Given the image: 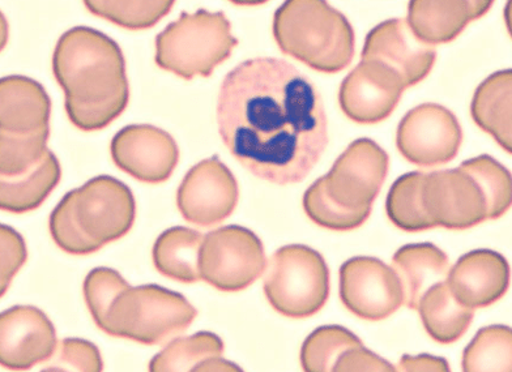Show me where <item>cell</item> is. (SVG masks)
<instances>
[{
	"instance_id": "obj_20",
	"label": "cell",
	"mask_w": 512,
	"mask_h": 372,
	"mask_svg": "<svg viewBox=\"0 0 512 372\" xmlns=\"http://www.w3.org/2000/svg\"><path fill=\"white\" fill-rule=\"evenodd\" d=\"M496 0H409L408 23L429 45L450 44L472 21L484 17Z\"/></svg>"
},
{
	"instance_id": "obj_21",
	"label": "cell",
	"mask_w": 512,
	"mask_h": 372,
	"mask_svg": "<svg viewBox=\"0 0 512 372\" xmlns=\"http://www.w3.org/2000/svg\"><path fill=\"white\" fill-rule=\"evenodd\" d=\"M392 268L404 290V305L417 310L418 303L432 286L446 281L451 265L448 256L433 243L405 245L395 252Z\"/></svg>"
},
{
	"instance_id": "obj_18",
	"label": "cell",
	"mask_w": 512,
	"mask_h": 372,
	"mask_svg": "<svg viewBox=\"0 0 512 372\" xmlns=\"http://www.w3.org/2000/svg\"><path fill=\"white\" fill-rule=\"evenodd\" d=\"M511 268L502 254L473 250L464 254L448 273L451 293L469 309H484L501 301L510 288Z\"/></svg>"
},
{
	"instance_id": "obj_4",
	"label": "cell",
	"mask_w": 512,
	"mask_h": 372,
	"mask_svg": "<svg viewBox=\"0 0 512 372\" xmlns=\"http://www.w3.org/2000/svg\"><path fill=\"white\" fill-rule=\"evenodd\" d=\"M273 37L283 54L323 74L351 66L356 36L327 0H285L273 16Z\"/></svg>"
},
{
	"instance_id": "obj_34",
	"label": "cell",
	"mask_w": 512,
	"mask_h": 372,
	"mask_svg": "<svg viewBox=\"0 0 512 372\" xmlns=\"http://www.w3.org/2000/svg\"><path fill=\"white\" fill-rule=\"evenodd\" d=\"M49 229L57 246L70 255H91L101 246L91 241L81 230L72 209L71 194L67 192L54 211L51 212Z\"/></svg>"
},
{
	"instance_id": "obj_25",
	"label": "cell",
	"mask_w": 512,
	"mask_h": 372,
	"mask_svg": "<svg viewBox=\"0 0 512 372\" xmlns=\"http://www.w3.org/2000/svg\"><path fill=\"white\" fill-rule=\"evenodd\" d=\"M204 235L183 226L165 230L157 238L152 250L157 272L182 284H195L200 275V252Z\"/></svg>"
},
{
	"instance_id": "obj_30",
	"label": "cell",
	"mask_w": 512,
	"mask_h": 372,
	"mask_svg": "<svg viewBox=\"0 0 512 372\" xmlns=\"http://www.w3.org/2000/svg\"><path fill=\"white\" fill-rule=\"evenodd\" d=\"M362 341L341 326L315 329L301 348V366L306 372L334 371L336 362L347 350L360 346Z\"/></svg>"
},
{
	"instance_id": "obj_19",
	"label": "cell",
	"mask_w": 512,
	"mask_h": 372,
	"mask_svg": "<svg viewBox=\"0 0 512 372\" xmlns=\"http://www.w3.org/2000/svg\"><path fill=\"white\" fill-rule=\"evenodd\" d=\"M51 101L38 81L12 75L0 80V135L50 134Z\"/></svg>"
},
{
	"instance_id": "obj_27",
	"label": "cell",
	"mask_w": 512,
	"mask_h": 372,
	"mask_svg": "<svg viewBox=\"0 0 512 372\" xmlns=\"http://www.w3.org/2000/svg\"><path fill=\"white\" fill-rule=\"evenodd\" d=\"M426 173L412 171L401 175L388 191L386 212L396 228L407 233H420L437 228L426 212L422 188Z\"/></svg>"
},
{
	"instance_id": "obj_28",
	"label": "cell",
	"mask_w": 512,
	"mask_h": 372,
	"mask_svg": "<svg viewBox=\"0 0 512 372\" xmlns=\"http://www.w3.org/2000/svg\"><path fill=\"white\" fill-rule=\"evenodd\" d=\"M92 15L128 31H145L169 15L176 0H83Z\"/></svg>"
},
{
	"instance_id": "obj_16",
	"label": "cell",
	"mask_w": 512,
	"mask_h": 372,
	"mask_svg": "<svg viewBox=\"0 0 512 372\" xmlns=\"http://www.w3.org/2000/svg\"><path fill=\"white\" fill-rule=\"evenodd\" d=\"M58 349L57 331L45 312L14 306L0 316V363L4 369L31 370L50 361Z\"/></svg>"
},
{
	"instance_id": "obj_29",
	"label": "cell",
	"mask_w": 512,
	"mask_h": 372,
	"mask_svg": "<svg viewBox=\"0 0 512 372\" xmlns=\"http://www.w3.org/2000/svg\"><path fill=\"white\" fill-rule=\"evenodd\" d=\"M463 371L512 372V328L493 324L481 328L464 349Z\"/></svg>"
},
{
	"instance_id": "obj_37",
	"label": "cell",
	"mask_w": 512,
	"mask_h": 372,
	"mask_svg": "<svg viewBox=\"0 0 512 372\" xmlns=\"http://www.w3.org/2000/svg\"><path fill=\"white\" fill-rule=\"evenodd\" d=\"M336 372H352V371H378L392 372L396 371V367L392 366L386 359L379 357L378 354L366 349L364 345L354 346L347 350L336 362Z\"/></svg>"
},
{
	"instance_id": "obj_11",
	"label": "cell",
	"mask_w": 512,
	"mask_h": 372,
	"mask_svg": "<svg viewBox=\"0 0 512 372\" xmlns=\"http://www.w3.org/2000/svg\"><path fill=\"white\" fill-rule=\"evenodd\" d=\"M422 199L437 228L467 230L489 220L485 191L462 166L426 174Z\"/></svg>"
},
{
	"instance_id": "obj_2",
	"label": "cell",
	"mask_w": 512,
	"mask_h": 372,
	"mask_svg": "<svg viewBox=\"0 0 512 372\" xmlns=\"http://www.w3.org/2000/svg\"><path fill=\"white\" fill-rule=\"evenodd\" d=\"M55 80L66 96L68 119L81 131L104 130L130 100L121 47L106 34L75 27L62 34L53 55Z\"/></svg>"
},
{
	"instance_id": "obj_32",
	"label": "cell",
	"mask_w": 512,
	"mask_h": 372,
	"mask_svg": "<svg viewBox=\"0 0 512 372\" xmlns=\"http://www.w3.org/2000/svg\"><path fill=\"white\" fill-rule=\"evenodd\" d=\"M469 171L485 191L489 220H498L512 207V174L496 158L482 155L460 164Z\"/></svg>"
},
{
	"instance_id": "obj_12",
	"label": "cell",
	"mask_w": 512,
	"mask_h": 372,
	"mask_svg": "<svg viewBox=\"0 0 512 372\" xmlns=\"http://www.w3.org/2000/svg\"><path fill=\"white\" fill-rule=\"evenodd\" d=\"M240 188L219 156L192 166L177 191V207L187 222L211 228L236 211Z\"/></svg>"
},
{
	"instance_id": "obj_6",
	"label": "cell",
	"mask_w": 512,
	"mask_h": 372,
	"mask_svg": "<svg viewBox=\"0 0 512 372\" xmlns=\"http://www.w3.org/2000/svg\"><path fill=\"white\" fill-rule=\"evenodd\" d=\"M263 289L279 314L290 319L310 318L326 306L330 297V269L314 248L284 246L268 260Z\"/></svg>"
},
{
	"instance_id": "obj_40",
	"label": "cell",
	"mask_w": 512,
	"mask_h": 372,
	"mask_svg": "<svg viewBox=\"0 0 512 372\" xmlns=\"http://www.w3.org/2000/svg\"><path fill=\"white\" fill-rule=\"evenodd\" d=\"M229 2L237 4V6L254 7L260 6V4L267 3L268 0H229Z\"/></svg>"
},
{
	"instance_id": "obj_10",
	"label": "cell",
	"mask_w": 512,
	"mask_h": 372,
	"mask_svg": "<svg viewBox=\"0 0 512 372\" xmlns=\"http://www.w3.org/2000/svg\"><path fill=\"white\" fill-rule=\"evenodd\" d=\"M339 277L341 302L357 318L381 322L404 305L400 277L382 260L356 256L341 265Z\"/></svg>"
},
{
	"instance_id": "obj_23",
	"label": "cell",
	"mask_w": 512,
	"mask_h": 372,
	"mask_svg": "<svg viewBox=\"0 0 512 372\" xmlns=\"http://www.w3.org/2000/svg\"><path fill=\"white\" fill-rule=\"evenodd\" d=\"M225 345L212 332H198L177 337L149 362V371H242L236 363L226 361Z\"/></svg>"
},
{
	"instance_id": "obj_1",
	"label": "cell",
	"mask_w": 512,
	"mask_h": 372,
	"mask_svg": "<svg viewBox=\"0 0 512 372\" xmlns=\"http://www.w3.org/2000/svg\"><path fill=\"white\" fill-rule=\"evenodd\" d=\"M225 147L256 178L305 181L328 145V121L313 81L279 58H253L225 76L217 100Z\"/></svg>"
},
{
	"instance_id": "obj_14",
	"label": "cell",
	"mask_w": 512,
	"mask_h": 372,
	"mask_svg": "<svg viewBox=\"0 0 512 372\" xmlns=\"http://www.w3.org/2000/svg\"><path fill=\"white\" fill-rule=\"evenodd\" d=\"M405 89L394 68L361 59L340 85V109L354 123H381L398 108Z\"/></svg>"
},
{
	"instance_id": "obj_17",
	"label": "cell",
	"mask_w": 512,
	"mask_h": 372,
	"mask_svg": "<svg viewBox=\"0 0 512 372\" xmlns=\"http://www.w3.org/2000/svg\"><path fill=\"white\" fill-rule=\"evenodd\" d=\"M361 59L394 68L405 87L411 88L428 78L437 61V51L416 36L408 20L391 19L371 29Z\"/></svg>"
},
{
	"instance_id": "obj_24",
	"label": "cell",
	"mask_w": 512,
	"mask_h": 372,
	"mask_svg": "<svg viewBox=\"0 0 512 372\" xmlns=\"http://www.w3.org/2000/svg\"><path fill=\"white\" fill-rule=\"evenodd\" d=\"M61 178V164L49 149L27 173L19 177L0 175V208L15 215L36 211L59 185Z\"/></svg>"
},
{
	"instance_id": "obj_36",
	"label": "cell",
	"mask_w": 512,
	"mask_h": 372,
	"mask_svg": "<svg viewBox=\"0 0 512 372\" xmlns=\"http://www.w3.org/2000/svg\"><path fill=\"white\" fill-rule=\"evenodd\" d=\"M0 262H2V297L6 295L8 286L27 262L28 252L24 238L8 225L0 228Z\"/></svg>"
},
{
	"instance_id": "obj_9",
	"label": "cell",
	"mask_w": 512,
	"mask_h": 372,
	"mask_svg": "<svg viewBox=\"0 0 512 372\" xmlns=\"http://www.w3.org/2000/svg\"><path fill=\"white\" fill-rule=\"evenodd\" d=\"M462 143L458 118L437 104H422L409 110L396 132L400 155L420 168H435L455 160Z\"/></svg>"
},
{
	"instance_id": "obj_7",
	"label": "cell",
	"mask_w": 512,
	"mask_h": 372,
	"mask_svg": "<svg viewBox=\"0 0 512 372\" xmlns=\"http://www.w3.org/2000/svg\"><path fill=\"white\" fill-rule=\"evenodd\" d=\"M266 268L263 243L250 229L229 225L204 235L200 275L220 292H242L262 277Z\"/></svg>"
},
{
	"instance_id": "obj_22",
	"label": "cell",
	"mask_w": 512,
	"mask_h": 372,
	"mask_svg": "<svg viewBox=\"0 0 512 372\" xmlns=\"http://www.w3.org/2000/svg\"><path fill=\"white\" fill-rule=\"evenodd\" d=\"M471 115L473 122L512 156V68L482 81L473 94Z\"/></svg>"
},
{
	"instance_id": "obj_26",
	"label": "cell",
	"mask_w": 512,
	"mask_h": 372,
	"mask_svg": "<svg viewBox=\"0 0 512 372\" xmlns=\"http://www.w3.org/2000/svg\"><path fill=\"white\" fill-rule=\"evenodd\" d=\"M422 326L435 342L454 344L471 327L475 310L465 307L451 293L446 281L435 284L418 303Z\"/></svg>"
},
{
	"instance_id": "obj_15",
	"label": "cell",
	"mask_w": 512,
	"mask_h": 372,
	"mask_svg": "<svg viewBox=\"0 0 512 372\" xmlns=\"http://www.w3.org/2000/svg\"><path fill=\"white\" fill-rule=\"evenodd\" d=\"M110 153L119 170L149 185L168 181L179 162L173 136L149 124L122 128L110 143Z\"/></svg>"
},
{
	"instance_id": "obj_31",
	"label": "cell",
	"mask_w": 512,
	"mask_h": 372,
	"mask_svg": "<svg viewBox=\"0 0 512 372\" xmlns=\"http://www.w3.org/2000/svg\"><path fill=\"white\" fill-rule=\"evenodd\" d=\"M302 204L307 217L314 224L334 232H351L358 229L368 221L371 215V208L349 209L335 202L328 195L323 177L307 188Z\"/></svg>"
},
{
	"instance_id": "obj_8",
	"label": "cell",
	"mask_w": 512,
	"mask_h": 372,
	"mask_svg": "<svg viewBox=\"0 0 512 372\" xmlns=\"http://www.w3.org/2000/svg\"><path fill=\"white\" fill-rule=\"evenodd\" d=\"M70 194L81 230L98 246L119 241L130 233L136 218V203L125 183L100 175Z\"/></svg>"
},
{
	"instance_id": "obj_13",
	"label": "cell",
	"mask_w": 512,
	"mask_h": 372,
	"mask_svg": "<svg viewBox=\"0 0 512 372\" xmlns=\"http://www.w3.org/2000/svg\"><path fill=\"white\" fill-rule=\"evenodd\" d=\"M388 168L390 157L383 148L371 139H357L324 175V186L328 195L345 208H373Z\"/></svg>"
},
{
	"instance_id": "obj_38",
	"label": "cell",
	"mask_w": 512,
	"mask_h": 372,
	"mask_svg": "<svg viewBox=\"0 0 512 372\" xmlns=\"http://www.w3.org/2000/svg\"><path fill=\"white\" fill-rule=\"evenodd\" d=\"M450 365L445 358L430 356V354H420V356L401 357L396 371L404 372H424V371H450Z\"/></svg>"
},
{
	"instance_id": "obj_5",
	"label": "cell",
	"mask_w": 512,
	"mask_h": 372,
	"mask_svg": "<svg viewBox=\"0 0 512 372\" xmlns=\"http://www.w3.org/2000/svg\"><path fill=\"white\" fill-rule=\"evenodd\" d=\"M237 45L224 12H182L156 37L155 61L161 70L185 80L209 78Z\"/></svg>"
},
{
	"instance_id": "obj_33",
	"label": "cell",
	"mask_w": 512,
	"mask_h": 372,
	"mask_svg": "<svg viewBox=\"0 0 512 372\" xmlns=\"http://www.w3.org/2000/svg\"><path fill=\"white\" fill-rule=\"evenodd\" d=\"M50 134L33 136L0 135V175L19 177L48 153Z\"/></svg>"
},
{
	"instance_id": "obj_39",
	"label": "cell",
	"mask_w": 512,
	"mask_h": 372,
	"mask_svg": "<svg viewBox=\"0 0 512 372\" xmlns=\"http://www.w3.org/2000/svg\"><path fill=\"white\" fill-rule=\"evenodd\" d=\"M503 17H505L506 28L512 38V0H507Z\"/></svg>"
},
{
	"instance_id": "obj_35",
	"label": "cell",
	"mask_w": 512,
	"mask_h": 372,
	"mask_svg": "<svg viewBox=\"0 0 512 372\" xmlns=\"http://www.w3.org/2000/svg\"><path fill=\"white\" fill-rule=\"evenodd\" d=\"M44 371L100 372L104 370L100 350L92 342L64 339L53 358L46 362Z\"/></svg>"
},
{
	"instance_id": "obj_3",
	"label": "cell",
	"mask_w": 512,
	"mask_h": 372,
	"mask_svg": "<svg viewBox=\"0 0 512 372\" xmlns=\"http://www.w3.org/2000/svg\"><path fill=\"white\" fill-rule=\"evenodd\" d=\"M83 290L93 322L102 332L143 345H164L176 339L198 316L182 294L159 285L132 288L112 268L92 269Z\"/></svg>"
}]
</instances>
